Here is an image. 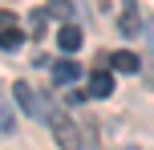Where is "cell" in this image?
<instances>
[{"instance_id":"cell-8","label":"cell","mask_w":154,"mask_h":150,"mask_svg":"<svg viewBox=\"0 0 154 150\" xmlns=\"http://www.w3.org/2000/svg\"><path fill=\"white\" fill-rule=\"evenodd\" d=\"M45 20H49V12H45V8H37V12L29 16V37H37V41L45 37Z\"/></svg>"},{"instance_id":"cell-6","label":"cell","mask_w":154,"mask_h":150,"mask_svg":"<svg viewBox=\"0 0 154 150\" xmlns=\"http://www.w3.org/2000/svg\"><path fill=\"white\" fill-rule=\"evenodd\" d=\"M89 93L93 97H109V93H114V77H109V73H89Z\"/></svg>"},{"instance_id":"cell-11","label":"cell","mask_w":154,"mask_h":150,"mask_svg":"<svg viewBox=\"0 0 154 150\" xmlns=\"http://www.w3.org/2000/svg\"><path fill=\"white\" fill-rule=\"evenodd\" d=\"M12 126H16V122H12V114L0 106V134H12Z\"/></svg>"},{"instance_id":"cell-1","label":"cell","mask_w":154,"mask_h":150,"mask_svg":"<svg viewBox=\"0 0 154 150\" xmlns=\"http://www.w3.org/2000/svg\"><path fill=\"white\" fill-rule=\"evenodd\" d=\"M12 97H16V106H20L24 114H32V118H53L49 102H45L32 85H24V81H16V85H12Z\"/></svg>"},{"instance_id":"cell-3","label":"cell","mask_w":154,"mask_h":150,"mask_svg":"<svg viewBox=\"0 0 154 150\" xmlns=\"http://www.w3.org/2000/svg\"><path fill=\"white\" fill-rule=\"evenodd\" d=\"M142 12H138V0H122V8H118V29L126 32V37H138L142 32Z\"/></svg>"},{"instance_id":"cell-12","label":"cell","mask_w":154,"mask_h":150,"mask_svg":"<svg viewBox=\"0 0 154 150\" xmlns=\"http://www.w3.org/2000/svg\"><path fill=\"white\" fill-rule=\"evenodd\" d=\"M16 24H20V20H16L8 8H0V32H4V29H16Z\"/></svg>"},{"instance_id":"cell-5","label":"cell","mask_w":154,"mask_h":150,"mask_svg":"<svg viewBox=\"0 0 154 150\" xmlns=\"http://www.w3.org/2000/svg\"><path fill=\"white\" fill-rule=\"evenodd\" d=\"M77 77H81V65L77 61H57L53 65V81L57 85H69V81H77Z\"/></svg>"},{"instance_id":"cell-10","label":"cell","mask_w":154,"mask_h":150,"mask_svg":"<svg viewBox=\"0 0 154 150\" xmlns=\"http://www.w3.org/2000/svg\"><path fill=\"white\" fill-rule=\"evenodd\" d=\"M49 16H69V0H49Z\"/></svg>"},{"instance_id":"cell-7","label":"cell","mask_w":154,"mask_h":150,"mask_svg":"<svg viewBox=\"0 0 154 150\" xmlns=\"http://www.w3.org/2000/svg\"><path fill=\"white\" fill-rule=\"evenodd\" d=\"M106 57H109V65H114L118 73H138V65H142L138 53H106Z\"/></svg>"},{"instance_id":"cell-4","label":"cell","mask_w":154,"mask_h":150,"mask_svg":"<svg viewBox=\"0 0 154 150\" xmlns=\"http://www.w3.org/2000/svg\"><path fill=\"white\" fill-rule=\"evenodd\" d=\"M57 45H61L65 53H77V49H81V29H77V24H61V32H57Z\"/></svg>"},{"instance_id":"cell-9","label":"cell","mask_w":154,"mask_h":150,"mask_svg":"<svg viewBox=\"0 0 154 150\" xmlns=\"http://www.w3.org/2000/svg\"><path fill=\"white\" fill-rule=\"evenodd\" d=\"M20 41H24V29H4L0 32V49H16Z\"/></svg>"},{"instance_id":"cell-2","label":"cell","mask_w":154,"mask_h":150,"mask_svg":"<svg viewBox=\"0 0 154 150\" xmlns=\"http://www.w3.org/2000/svg\"><path fill=\"white\" fill-rule=\"evenodd\" d=\"M49 126H53V134H57V142H61V150H81V134H77V126H73V118H69V114L53 110Z\"/></svg>"}]
</instances>
